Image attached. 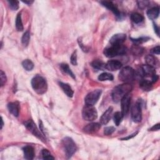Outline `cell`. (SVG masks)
Masks as SVG:
<instances>
[{"mask_svg": "<svg viewBox=\"0 0 160 160\" xmlns=\"http://www.w3.org/2000/svg\"><path fill=\"white\" fill-rule=\"evenodd\" d=\"M60 86L61 88L64 93L69 98H72L74 95V91L69 85L67 83H65L63 82H59Z\"/></svg>", "mask_w": 160, "mask_h": 160, "instance_id": "obj_19", "label": "cell"}, {"mask_svg": "<svg viewBox=\"0 0 160 160\" xmlns=\"http://www.w3.org/2000/svg\"><path fill=\"white\" fill-rule=\"evenodd\" d=\"M41 154H42V156H43V158L44 159H54L55 158L53 157L51 153L46 149H43L41 151Z\"/></svg>", "mask_w": 160, "mask_h": 160, "instance_id": "obj_33", "label": "cell"}, {"mask_svg": "<svg viewBox=\"0 0 160 160\" xmlns=\"http://www.w3.org/2000/svg\"><path fill=\"white\" fill-rule=\"evenodd\" d=\"M153 26H154V32H156L157 35L159 36V27L154 23H153Z\"/></svg>", "mask_w": 160, "mask_h": 160, "instance_id": "obj_41", "label": "cell"}, {"mask_svg": "<svg viewBox=\"0 0 160 160\" xmlns=\"http://www.w3.org/2000/svg\"><path fill=\"white\" fill-rule=\"evenodd\" d=\"M141 69L144 76H151L152 77L154 74H156V71L155 68L153 67H151L148 65H144L142 67H141Z\"/></svg>", "mask_w": 160, "mask_h": 160, "instance_id": "obj_18", "label": "cell"}, {"mask_svg": "<svg viewBox=\"0 0 160 160\" xmlns=\"http://www.w3.org/2000/svg\"><path fill=\"white\" fill-rule=\"evenodd\" d=\"M131 19L133 22L138 24L144 20V17L138 13H133L131 15Z\"/></svg>", "mask_w": 160, "mask_h": 160, "instance_id": "obj_25", "label": "cell"}, {"mask_svg": "<svg viewBox=\"0 0 160 160\" xmlns=\"http://www.w3.org/2000/svg\"><path fill=\"white\" fill-rule=\"evenodd\" d=\"M22 66L26 71H32L34 68V64L30 60H25L22 62Z\"/></svg>", "mask_w": 160, "mask_h": 160, "instance_id": "obj_28", "label": "cell"}, {"mask_svg": "<svg viewBox=\"0 0 160 160\" xmlns=\"http://www.w3.org/2000/svg\"><path fill=\"white\" fill-rule=\"evenodd\" d=\"M24 126L38 139H40L41 141H42L44 143L46 142V138L44 137V135L41 133V131H40L38 129L36 124H35V123L32 120H29L28 121H26L24 123Z\"/></svg>", "mask_w": 160, "mask_h": 160, "instance_id": "obj_7", "label": "cell"}, {"mask_svg": "<svg viewBox=\"0 0 160 160\" xmlns=\"http://www.w3.org/2000/svg\"><path fill=\"white\" fill-rule=\"evenodd\" d=\"M101 4L103 6L106 7V8H108V10L112 11L116 16H117L118 18H121V12L118 10L117 7L115 5V4L113 2H108V1H104V2H101Z\"/></svg>", "mask_w": 160, "mask_h": 160, "instance_id": "obj_12", "label": "cell"}, {"mask_svg": "<svg viewBox=\"0 0 160 160\" xmlns=\"http://www.w3.org/2000/svg\"><path fill=\"white\" fill-rule=\"evenodd\" d=\"M0 82H1V86H3L5 83H6L7 81V78H6V76L5 74V73H4V71L3 70H1V74H0Z\"/></svg>", "mask_w": 160, "mask_h": 160, "instance_id": "obj_36", "label": "cell"}, {"mask_svg": "<svg viewBox=\"0 0 160 160\" xmlns=\"http://www.w3.org/2000/svg\"><path fill=\"white\" fill-rule=\"evenodd\" d=\"M152 81H151V82L153 83H156L158 80V78H159V77H158V76L157 75V74H154V76H153L152 77Z\"/></svg>", "mask_w": 160, "mask_h": 160, "instance_id": "obj_42", "label": "cell"}, {"mask_svg": "<svg viewBox=\"0 0 160 160\" xmlns=\"http://www.w3.org/2000/svg\"><path fill=\"white\" fill-rule=\"evenodd\" d=\"M24 158L32 160L35 157V149L31 146H26L23 148Z\"/></svg>", "mask_w": 160, "mask_h": 160, "instance_id": "obj_17", "label": "cell"}, {"mask_svg": "<svg viewBox=\"0 0 160 160\" xmlns=\"http://www.w3.org/2000/svg\"><path fill=\"white\" fill-rule=\"evenodd\" d=\"M131 118L135 123H140L142 120L141 105L140 102H137L133 105L131 111Z\"/></svg>", "mask_w": 160, "mask_h": 160, "instance_id": "obj_8", "label": "cell"}, {"mask_svg": "<svg viewBox=\"0 0 160 160\" xmlns=\"http://www.w3.org/2000/svg\"><path fill=\"white\" fill-rule=\"evenodd\" d=\"M82 116L85 120L88 121H92L96 120L98 117L96 109L93 106L85 105L83 108Z\"/></svg>", "mask_w": 160, "mask_h": 160, "instance_id": "obj_6", "label": "cell"}, {"mask_svg": "<svg viewBox=\"0 0 160 160\" xmlns=\"http://www.w3.org/2000/svg\"><path fill=\"white\" fill-rule=\"evenodd\" d=\"M100 128L101 124L98 123H91L85 126L83 128V131L88 134H94V133L98 132Z\"/></svg>", "mask_w": 160, "mask_h": 160, "instance_id": "obj_13", "label": "cell"}, {"mask_svg": "<svg viewBox=\"0 0 160 160\" xmlns=\"http://www.w3.org/2000/svg\"><path fill=\"white\" fill-rule=\"evenodd\" d=\"M22 2L24 3H25V4H27V5H32V4L33 3V1H25V2L23 1Z\"/></svg>", "mask_w": 160, "mask_h": 160, "instance_id": "obj_44", "label": "cell"}, {"mask_svg": "<svg viewBox=\"0 0 160 160\" xmlns=\"http://www.w3.org/2000/svg\"><path fill=\"white\" fill-rule=\"evenodd\" d=\"M159 129V123H158L154 125L151 129H149V131H158Z\"/></svg>", "mask_w": 160, "mask_h": 160, "instance_id": "obj_40", "label": "cell"}, {"mask_svg": "<svg viewBox=\"0 0 160 160\" xmlns=\"http://www.w3.org/2000/svg\"><path fill=\"white\" fill-rule=\"evenodd\" d=\"M62 145L66 154V156L68 158H71L76 151V145L73 139L69 137H65L63 138L62 140Z\"/></svg>", "mask_w": 160, "mask_h": 160, "instance_id": "obj_5", "label": "cell"}, {"mask_svg": "<svg viewBox=\"0 0 160 160\" xmlns=\"http://www.w3.org/2000/svg\"><path fill=\"white\" fill-rule=\"evenodd\" d=\"M115 131V128L113 126L106 127L104 129V135L109 136V135H112Z\"/></svg>", "mask_w": 160, "mask_h": 160, "instance_id": "obj_35", "label": "cell"}, {"mask_svg": "<svg viewBox=\"0 0 160 160\" xmlns=\"http://www.w3.org/2000/svg\"><path fill=\"white\" fill-rule=\"evenodd\" d=\"M3 125H4V123H3V118H2V127H1V128H2V129L3 128Z\"/></svg>", "mask_w": 160, "mask_h": 160, "instance_id": "obj_45", "label": "cell"}, {"mask_svg": "<svg viewBox=\"0 0 160 160\" xmlns=\"http://www.w3.org/2000/svg\"><path fill=\"white\" fill-rule=\"evenodd\" d=\"M133 42H134L136 44H140L141 43H143L145 42L148 41L149 40V37H141L138 38H131Z\"/></svg>", "mask_w": 160, "mask_h": 160, "instance_id": "obj_32", "label": "cell"}, {"mask_svg": "<svg viewBox=\"0 0 160 160\" xmlns=\"http://www.w3.org/2000/svg\"><path fill=\"white\" fill-rule=\"evenodd\" d=\"M135 78V71L131 67L126 66L123 68L119 73L118 78L121 82L129 83L133 81Z\"/></svg>", "mask_w": 160, "mask_h": 160, "instance_id": "obj_4", "label": "cell"}, {"mask_svg": "<svg viewBox=\"0 0 160 160\" xmlns=\"http://www.w3.org/2000/svg\"><path fill=\"white\" fill-rule=\"evenodd\" d=\"M137 133H138V131L137 132V133H134V134H133V135H131V136H129V137H128L127 138H123L122 140H129V138L131 139V138H133V137H135L136 135H137Z\"/></svg>", "mask_w": 160, "mask_h": 160, "instance_id": "obj_43", "label": "cell"}, {"mask_svg": "<svg viewBox=\"0 0 160 160\" xmlns=\"http://www.w3.org/2000/svg\"><path fill=\"white\" fill-rule=\"evenodd\" d=\"M159 14V9L158 7H153L147 11V16L150 19H156Z\"/></svg>", "mask_w": 160, "mask_h": 160, "instance_id": "obj_21", "label": "cell"}, {"mask_svg": "<svg viewBox=\"0 0 160 160\" xmlns=\"http://www.w3.org/2000/svg\"><path fill=\"white\" fill-rule=\"evenodd\" d=\"M113 74L108 73H103L99 75L98 79L101 82L104 81H113Z\"/></svg>", "mask_w": 160, "mask_h": 160, "instance_id": "obj_26", "label": "cell"}, {"mask_svg": "<svg viewBox=\"0 0 160 160\" xmlns=\"http://www.w3.org/2000/svg\"><path fill=\"white\" fill-rule=\"evenodd\" d=\"M145 61L147 65L153 68H155L158 62L157 58L151 55H148L145 57Z\"/></svg>", "mask_w": 160, "mask_h": 160, "instance_id": "obj_23", "label": "cell"}, {"mask_svg": "<svg viewBox=\"0 0 160 160\" xmlns=\"http://www.w3.org/2000/svg\"><path fill=\"white\" fill-rule=\"evenodd\" d=\"M91 66L93 68H94L96 69L99 70H104L106 68V63H104L103 61L99 60H94L91 63Z\"/></svg>", "mask_w": 160, "mask_h": 160, "instance_id": "obj_24", "label": "cell"}, {"mask_svg": "<svg viewBox=\"0 0 160 160\" xmlns=\"http://www.w3.org/2000/svg\"><path fill=\"white\" fill-rule=\"evenodd\" d=\"M126 36L123 33H118L114 35L110 39V43L112 45H121L126 40Z\"/></svg>", "mask_w": 160, "mask_h": 160, "instance_id": "obj_11", "label": "cell"}, {"mask_svg": "<svg viewBox=\"0 0 160 160\" xmlns=\"http://www.w3.org/2000/svg\"><path fill=\"white\" fill-rule=\"evenodd\" d=\"M131 50L133 54L135 56L140 57L143 55V51H144V48L139 44H135L132 46Z\"/></svg>", "mask_w": 160, "mask_h": 160, "instance_id": "obj_22", "label": "cell"}, {"mask_svg": "<svg viewBox=\"0 0 160 160\" xmlns=\"http://www.w3.org/2000/svg\"><path fill=\"white\" fill-rule=\"evenodd\" d=\"M16 28L18 32H22L24 29L21 13L18 14L16 18Z\"/></svg>", "mask_w": 160, "mask_h": 160, "instance_id": "obj_27", "label": "cell"}, {"mask_svg": "<svg viewBox=\"0 0 160 160\" xmlns=\"http://www.w3.org/2000/svg\"><path fill=\"white\" fill-rule=\"evenodd\" d=\"M32 86L35 91L39 95L45 93L48 90V84L46 79L40 75H36L32 79Z\"/></svg>", "mask_w": 160, "mask_h": 160, "instance_id": "obj_2", "label": "cell"}, {"mask_svg": "<svg viewBox=\"0 0 160 160\" xmlns=\"http://www.w3.org/2000/svg\"><path fill=\"white\" fill-rule=\"evenodd\" d=\"M131 99V95L130 93L126 95L121 100V113L123 116L127 115L129 110V106Z\"/></svg>", "mask_w": 160, "mask_h": 160, "instance_id": "obj_10", "label": "cell"}, {"mask_svg": "<svg viewBox=\"0 0 160 160\" xmlns=\"http://www.w3.org/2000/svg\"><path fill=\"white\" fill-rule=\"evenodd\" d=\"M30 40V33L29 32H26L22 36L21 42L24 46H27Z\"/></svg>", "mask_w": 160, "mask_h": 160, "instance_id": "obj_31", "label": "cell"}, {"mask_svg": "<svg viewBox=\"0 0 160 160\" xmlns=\"http://www.w3.org/2000/svg\"><path fill=\"white\" fill-rule=\"evenodd\" d=\"M8 109L14 116L18 117L19 113V104L18 101L15 102H11L8 103Z\"/></svg>", "mask_w": 160, "mask_h": 160, "instance_id": "obj_15", "label": "cell"}, {"mask_svg": "<svg viewBox=\"0 0 160 160\" xmlns=\"http://www.w3.org/2000/svg\"><path fill=\"white\" fill-rule=\"evenodd\" d=\"M8 4L10 8L13 10L16 11L19 8V2L16 1V0H11V1H8Z\"/></svg>", "mask_w": 160, "mask_h": 160, "instance_id": "obj_34", "label": "cell"}, {"mask_svg": "<svg viewBox=\"0 0 160 160\" xmlns=\"http://www.w3.org/2000/svg\"><path fill=\"white\" fill-rule=\"evenodd\" d=\"M132 90V86L129 83L118 85L112 91V99L114 102L118 103L121 99Z\"/></svg>", "mask_w": 160, "mask_h": 160, "instance_id": "obj_1", "label": "cell"}, {"mask_svg": "<svg viewBox=\"0 0 160 160\" xmlns=\"http://www.w3.org/2000/svg\"><path fill=\"white\" fill-rule=\"evenodd\" d=\"M122 67V63L118 60H110L106 63V68L110 71H113L120 69Z\"/></svg>", "mask_w": 160, "mask_h": 160, "instance_id": "obj_16", "label": "cell"}, {"mask_svg": "<svg viewBox=\"0 0 160 160\" xmlns=\"http://www.w3.org/2000/svg\"><path fill=\"white\" fill-rule=\"evenodd\" d=\"M151 51L154 53V54L159 55V53H160V47H159V46H157L155 48H154L153 49H152Z\"/></svg>", "mask_w": 160, "mask_h": 160, "instance_id": "obj_39", "label": "cell"}, {"mask_svg": "<svg viewBox=\"0 0 160 160\" xmlns=\"http://www.w3.org/2000/svg\"><path fill=\"white\" fill-rule=\"evenodd\" d=\"M123 115L121 112H116L113 115L114 123L116 126H119L121 123V121L123 118Z\"/></svg>", "mask_w": 160, "mask_h": 160, "instance_id": "obj_30", "label": "cell"}, {"mask_svg": "<svg viewBox=\"0 0 160 160\" xmlns=\"http://www.w3.org/2000/svg\"><path fill=\"white\" fill-rule=\"evenodd\" d=\"M138 6L140 9L144 10L149 5V2L148 1H138L137 2Z\"/></svg>", "mask_w": 160, "mask_h": 160, "instance_id": "obj_37", "label": "cell"}, {"mask_svg": "<svg viewBox=\"0 0 160 160\" xmlns=\"http://www.w3.org/2000/svg\"><path fill=\"white\" fill-rule=\"evenodd\" d=\"M70 60H71V63L73 65H77L78 63H77V52L76 51H74L73 54L71 55V58H70Z\"/></svg>", "mask_w": 160, "mask_h": 160, "instance_id": "obj_38", "label": "cell"}, {"mask_svg": "<svg viewBox=\"0 0 160 160\" xmlns=\"http://www.w3.org/2000/svg\"><path fill=\"white\" fill-rule=\"evenodd\" d=\"M101 93L102 91L101 90H95L88 93L85 99L86 105L94 106L98 101Z\"/></svg>", "mask_w": 160, "mask_h": 160, "instance_id": "obj_9", "label": "cell"}, {"mask_svg": "<svg viewBox=\"0 0 160 160\" xmlns=\"http://www.w3.org/2000/svg\"><path fill=\"white\" fill-rule=\"evenodd\" d=\"M113 108L112 107H109L106 111L102 115L100 118V124L103 125H106L108 123L112 118V115L113 113Z\"/></svg>", "mask_w": 160, "mask_h": 160, "instance_id": "obj_14", "label": "cell"}, {"mask_svg": "<svg viewBox=\"0 0 160 160\" xmlns=\"http://www.w3.org/2000/svg\"><path fill=\"white\" fill-rule=\"evenodd\" d=\"M60 68H61V70H62L64 73H65L69 74V75L70 76H71L73 79H75V75H74V73L72 72V71L71 70V69L69 68V66H68L67 64L62 63V64L60 65Z\"/></svg>", "mask_w": 160, "mask_h": 160, "instance_id": "obj_29", "label": "cell"}, {"mask_svg": "<svg viewBox=\"0 0 160 160\" xmlns=\"http://www.w3.org/2000/svg\"><path fill=\"white\" fill-rule=\"evenodd\" d=\"M127 51V48L123 44L112 45L111 47L106 48L104 49V55L108 58H113L117 56H121Z\"/></svg>", "mask_w": 160, "mask_h": 160, "instance_id": "obj_3", "label": "cell"}, {"mask_svg": "<svg viewBox=\"0 0 160 160\" xmlns=\"http://www.w3.org/2000/svg\"><path fill=\"white\" fill-rule=\"evenodd\" d=\"M140 87L146 91H149L151 90L153 88V83L146 79H142L140 83Z\"/></svg>", "mask_w": 160, "mask_h": 160, "instance_id": "obj_20", "label": "cell"}]
</instances>
